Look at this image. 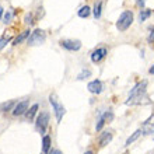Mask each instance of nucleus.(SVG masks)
<instances>
[{
  "label": "nucleus",
  "instance_id": "1",
  "mask_svg": "<svg viewBox=\"0 0 154 154\" xmlns=\"http://www.w3.org/2000/svg\"><path fill=\"white\" fill-rule=\"evenodd\" d=\"M146 104H150V98L147 95V81L143 80L132 88L126 105H146Z\"/></svg>",
  "mask_w": 154,
  "mask_h": 154
},
{
  "label": "nucleus",
  "instance_id": "2",
  "mask_svg": "<svg viewBox=\"0 0 154 154\" xmlns=\"http://www.w3.org/2000/svg\"><path fill=\"white\" fill-rule=\"evenodd\" d=\"M133 24V13L126 10L119 16L116 21V28L119 29V32H125L126 29L129 28L130 25Z\"/></svg>",
  "mask_w": 154,
  "mask_h": 154
},
{
  "label": "nucleus",
  "instance_id": "3",
  "mask_svg": "<svg viewBox=\"0 0 154 154\" xmlns=\"http://www.w3.org/2000/svg\"><path fill=\"white\" fill-rule=\"evenodd\" d=\"M49 102H51V105H52L55 116H56V121H57V123H59V122L62 121L63 115L66 114V108L63 106V104L59 101V98H57L56 94H51V95H49Z\"/></svg>",
  "mask_w": 154,
  "mask_h": 154
},
{
  "label": "nucleus",
  "instance_id": "4",
  "mask_svg": "<svg viewBox=\"0 0 154 154\" xmlns=\"http://www.w3.org/2000/svg\"><path fill=\"white\" fill-rule=\"evenodd\" d=\"M45 39H46L45 31H42V29H35L34 32H31V35H29L27 42H28L29 46H35V45H42L45 42Z\"/></svg>",
  "mask_w": 154,
  "mask_h": 154
},
{
  "label": "nucleus",
  "instance_id": "5",
  "mask_svg": "<svg viewBox=\"0 0 154 154\" xmlns=\"http://www.w3.org/2000/svg\"><path fill=\"white\" fill-rule=\"evenodd\" d=\"M35 125H37V129L39 130L41 133H45V130H46V128H48V125H49V114L46 111H42V112L38 115Z\"/></svg>",
  "mask_w": 154,
  "mask_h": 154
},
{
  "label": "nucleus",
  "instance_id": "6",
  "mask_svg": "<svg viewBox=\"0 0 154 154\" xmlns=\"http://www.w3.org/2000/svg\"><path fill=\"white\" fill-rule=\"evenodd\" d=\"M59 44H60L62 48L72 51V52H76V51H79L81 48V42L79 39H62Z\"/></svg>",
  "mask_w": 154,
  "mask_h": 154
},
{
  "label": "nucleus",
  "instance_id": "7",
  "mask_svg": "<svg viewBox=\"0 0 154 154\" xmlns=\"http://www.w3.org/2000/svg\"><path fill=\"white\" fill-rule=\"evenodd\" d=\"M112 119H114V114H112V111H106V112H104V114L100 116V119H98V123L95 125V130L100 132V130L104 128V125L112 122Z\"/></svg>",
  "mask_w": 154,
  "mask_h": 154
},
{
  "label": "nucleus",
  "instance_id": "8",
  "mask_svg": "<svg viewBox=\"0 0 154 154\" xmlns=\"http://www.w3.org/2000/svg\"><path fill=\"white\" fill-rule=\"evenodd\" d=\"M28 105H29V101L25 100V101H21L18 104H16V106L13 108V115L14 116H20V115H24L27 111H28Z\"/></svg>",
  "mask_w": 154,
  "mask_h": 154
},
{
  "label": "nucleus",
  "instance_id": "9",
  "mask_svg": "<svg viewBox=\"0 0 154 154\" xmlns=\"http://www.w3.org/2000/svg\"><path fill=\"white\" fill-rule=\"evenodd\" d=\"M106 53H108L106 48H97L91 53V62H93V63H100V62L106 56Z\"/></svg>",
  "mask_w": 154,
  "mask_h": 154
},
{
  "label": "nucleus",
  "instance_id": "10",
  "mask_svg": "<svg viewBox=\"0 0 154 154\" xmlns=\"http://www.w3.org/2000/svg\"><path fill=\"white\" fill-rule=\"evenodd\" d=\"M142 132L144 134H154V115H151L142 125Z\"/></svg>",
  "mask_w": 154,
  "mask_h": 154
},
{
  "label": "nucleus",
  "instance_id": "11",
  "mask_svg": "<svg viewBox=\"0 0 154 154\" xmlns=\"http://www.w3.org/2000/svg\"><path fill=\"white\" fill-rule=\"evenodd\" d=\"M87 88H88L90 93L100 94L102 91V88H104V85H102V81L101 80H93V81H90V83H88Z\"/></svg>",
  "mask_w": 154,
  "mask_h": 154
},
{
  "label": "nucleus",
  "instance_id": "12",
  "mask_svg": "<svg viewBox=\"0 0 154 154\" xmlns=\"http://www.w3.org/2000/svg\"><path fill=\"white\" fill-rule=\"evenodd\" d=\"M111 140H112V133H111V132H104V133L101 134V137H100V146L101 147L106 146Z\"/></svg>",
  "mask_w": 154,
  "mask_h": 154
},
{
  "label": "nucleus",
  "instance_id": "13",
  "mask_svg": "<svg viewBox=\"0 0 154 154\" xmlns=\"http://www.w3.org/2000/svg\"><path fill=\"white\" fill-rule=\"evenodd\" d=\"M151 14H153V11H151L150 8H143V10H140V14H139V21H140V23L146 21Z\"/></svg>",
  "mask_w": 154,
  "mask_h": 154
},
{
  "label": "nucleus",
  "instance_id": "14",
  "mask_svg": "<svg viewBox=\"0 0 154 154\" xmlns=\"http://www.w3.org/2000/svg\"><path fill=\"white\" fill-rule=\"evenodd\" d=\"M143 132H142V129H137L136 130V132H134L133 134H132V136H130V137H128V140H126V143H125V146L128 147V146H130V144H132V143L133 142H136V140H137L139 139V136H140V134H142Z\"/></svg>",
  "mask_w": 154,
  "mask_h": 154
},
{
  "label": "nucleus",
  "instance_id": "15",
  "mask_svg": "<svg viewBox=\"0 0 154 154\" xmlns=\"http://www.w3.org/2000/svg\"><path fill=\"white\" fill-rule=\"evenodd\" d=\"M37 111H38V104H34V105L25 112V118H27L28 121H32L34 116H35V114H37Z\"/></svg>",
  "mask_w": 154,
  "mask_h": 154
},
{
  "label": "nucleus",
  "instance_id": "16",
  "mask_svg": "<svg viewBox=\"0 0 154 154\" xmlns=\"http://www.w3.org/2000/svg\"><path fill=\"white\" fill-rule=\"evenodd\" d=\"M49 150H51V136H44V139H42V151L49 153Z\"/></svg>",
  "mask_w": 154,
  "mask_h": 154
},
{
  "label": "nucleus",
  "instance_id": "17",
  "mask_svg": "<svg viewBox=\"0 0 154 154\" xmlns=\"http://www.w3.org/2000/svg\"><path fill=\"white\" fill-rule=\"evenodd\" d=\"M90 13H91V8L85 4V6H83V7L79 10V13H77V14H79V17H80V18H87V17L90 16Z\"/></svg>",
  "mask_w": 154,
  "mask_h": 154
},
{
  "label": "nucleus",
  "instance_id": "18",
  "mask_svg": "<svg viewBox=\"0 0 154 154\" xmlns=\"http://www.w3.org/2000/svg\"><path fill=\"white\" fill-rule=\"evenodd\" d=\"M29 35H31V34H29V31H24V32H21L20 35H18V37H17L16 39H14L13 45H18V44H21L23 41H25L27 38H29Z\"/></svg>",
  "mask_w": 154,
  "mask_h": 154
},
{
  "label": "nucleus",
  "instance_id": "19",
  "mask_svg": "<svg viewBox=\"0 0 154 154\" xmlns=\"http://www.w3.org/2000/svg\"><path fill=\"white\" fill-rule=\"evenodd\" d=\"M102 13V2H97L95 6H94V17L95 18H100Z\"/></svg>",
  "mask_w": 154,
  "mask_h": 154
},
{
  "label": "nucleus",
  "instance_id": "20",
  "mask_svg": "<svg viewBox=\"0 0 154 154\" xmlns=\"http://www.w3.org/2000/svg\"><path fill=\"white\" fill-rule=\"evenodd\" d=\"M91 76V70H83L79 76H77V80H84V79H88V77Z\"/></svg>",
  "mask_w": 154,
  "mask_h": 154
},
{
  "label": "nucleus",
  "instance_id": "21",
  "mask_svg": "<svg viewBox=\"0 0 154 154\" xmlns=\"http://www.w3.org/2000/svg\"><path fill=\"white\" fill-rule=\"evenodd\" d=\"M10 41H11V38H8V37L7 38H2V39H0V51H2V49H3L4 46L10 42Z\"/></svg>",
  "mask_w": 154,
  "mask_h": 154
},
{
  "label": "nucleus",
  "instance_id": "22",
  "mask_svg": "<svg viewBox=\"0 0 154 154\" xmlns=\"http://www.w3.org/2000/svg\"><path fill=\"white\" fill-rule=\"evenodd\" d=\"M13 106H16V105H14V102L11 101V102H8V104H4V105L2 106V109H3L4 112H7V111H10V109H11Z\"/></svg>",
  "mask_w": 154,
  "mask_h": 154
},
{
  "label": "nucleus",
  "instance_id": "23",
  "mask_svg": "<svg viewBox=\"0 0 154 154\" xmlns=\"http://www.w3.org/2000/svg\"><path fill=\"white\" fill-rule=\"evenodd\" d=\"M34 21H32V16H31V14H27V16H25V24H32Z\"/></svg>",
  "mask_w": 154,
  "mask_h": 154
},
{
  "label": "nucleus",
  "instance_id": "24",
  "mask_svg": "<svg viewBox=\"0 0 154 154\" xmlns=\"http://www.w3.org/2000/svg\"><path fill=\"white\" fill-rule=\"evenodd\" d=\"M149 42H150V44H154V29H151L150 35H149Z\"/></svg>",
  "mask_w": 154,
  "mask_h": 154
},
{
  "label": "nucleus",
  "instance_id": "25",
  "mask_svg": "<svg viewBox=\"0 0 154 154\" xmlns=\"http://www.w3.org/2000/svg\"><path fill=\"white\" fill-rule=\"evenodd\" d=\"M10 20H11V13H6V16H4V23H8Z\"/></svg>",
  "mask_w": 154,
  "mask_h": 154
},
{
  "label": "nucleus",
  "instance_id": "26",
  "mask_svg": "<svg viewBox=\"0 0 154 154\" xmlns=\"http://www.w3.org/2000/svg\"><path fill=\"white\" fill-rule=\"evenodd\" d=\"M144 2H146V0H137V4L140 7H144Z\"/></svg>",
  "mask_w": 154,
  "mask_h": 154
},
{
  "label": "nucleus",
  "instance_id": "27",
  "mask_svg": "<svg viewBox=\"0 0 154 154\" xmlns=\"http://www.w3.org/2000/svg\"><path fill=\"white\" fill-rule=\"evenodd\" d=\"M149 73H150V74H154V65L150 67V70H149Z\"/></svg>",
  "mask_w": 154,
  "mask_h": 154
},
{
  "label": "nucleus",
  "instance_id": "28",
  "mask_svg": "<svg viewBox=\"0 0 154 154\" xmlns=\"http://www.w3.org/2000/svg\"><path fill=\"white\" fill-rule=\"evenodd\" d=\"M51 154H62V151H59V150H52V153Z\"/></svg>",
  "mask_w": 154,
  "mask_h": 154
},
{
  "label": "nucleus",
  "instance_id": "29",
  "mask_svg": "<svg viewBox=\"0 0 154 154\" xmlns=\"http://www.w3.org/2000/svg\"><path fill=\"white\" fill-rule=\"evenodd\" d=\"M2 14H3V8H2V6H0V18H2Z\"/></svg>",
  "mask_w": 154,
  "mask_h": 154
},
{
  "label": "nucleus",
  "instance_id": "30",
  "mask_svg": "<svg viewBox=\"0 0 154 154\" xmlns=\"http://www.w3.org/2000/svg\"><path fill=\"white\" fill-rule=\"evenodd\" d=\"M84 154H94V153H93V151H91V150H88V151H85Z\"/></svg>",
  "mask_w": 154,
  "mask_h": 154
},
{
  "label": "nucleus",
  "instance_id": "31",
  "mask_svg": "<svg viewBox=\"0 0 154 154\" xmlns=\"http://www.w3.org/2000/svg\"><path fill=\"white\" fill-rule=\"evenodd\" d=\"M151 29H154V27H151Z\"/></svg>",
  "mask_w": 154,
  "mask_h": 154
}]
</instances>
